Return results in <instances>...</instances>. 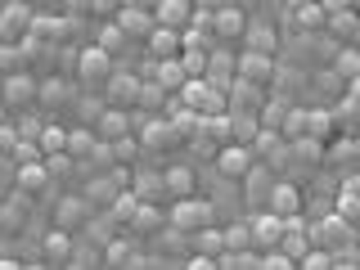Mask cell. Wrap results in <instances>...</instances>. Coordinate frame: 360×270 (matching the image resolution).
I'll return each instance as SVG.
<instances>
[{
	"mask_svg": "<svg viewBox=\"0 0 360 270\" xmlns=\"http://www.w3.org/2000/svg\"><path fill=\"white\" fill-rule=\"evenodd\" d=\"M172 225H176V234H194V230H202V225H217V212H212V202L189 194V198H176Z\"/></svg>",
	"mask_w": 360,
	"mask_h": 270,
	"instance_id": "6da1fadb",
	"label": "cell"
},
{
	"mask_svg": "<svg viewBox=\"0 0 360 270\" xmlns=\"http://www.w3.org/2000/svg\"><path fill=\"white\" fill-rule=\"evenodd\" d=\"M112 77V54L104 45H86L82 59H77V82H90V86H108Z\"/></svg>",
	"mask_w": 360,
	"mask_h": 270,
	"instance_id": "7a4b0ae2",
	"label": "cell"
},
{
	"mask_svg": "<svg viewBox=\"0 0 360 270\" xmlns=\"http://www.w3.org/2000/svg\"><path fill=\"white\" fill-rule=\"evenodd\" d=\"M252 162H257L252 144H239V140H234V144H221V149H217V172L230 176V180H243Z\"/></svg>",
	"mask_w": 360,
	"mask_h": 270,
	"instance_id": "3957f363",
	"label": "cell"
},
{
	"mask_svg": "<svg viewBox=\"0 0 360 270\" xmlns=\"http://www.w3.org/2000/svg\"><path fill=\"white\" fill-rule=\"evenodd\" d=\"M32 18H37L32 5H9V0H5V5H0V37H5V41H22L32 32Z\"/></svg>",
	"mask_w": 360,
	"mask_h": 270,
	"instance_id": "277c9868",
	"label": "cell"
},
{
	"mask_svg": "<svg viewBox=\"0 0 360 270\" xmlns=\"http://www.w3.org/2000/svg\"><path fill=\"white\" fill-rule=\"evenodd\" d=\"M266 207L279 212V217H302V189L292 180H275L270 194H266Z\"/></svg>",
	"mask_w": 360,
	"mask_h": 270,
	"instance_id": "5b68a950",
	"label": "cell"
},
{
	"mask_svg": "<svg viewBox=\"0 0 360 270\" xmlns=\"http://www.w3.org/2000/svg\"><path fill=\"white\" fill-rule=\"evenodd\" d=\"M239 77L252 86H266L275 82V54H257V50H243L239 54Z\"/></svg>",
	"mask_w": 360,
	"mask_h": 270,
	"instance_id": "8992f818",
	"label": "cell"
},
{
	"mask_svg": "<svg viewBox=\"0 0 360 270\" xmlns=\"http://www.w3.org/2000/svg\"><path fill=\"white\" fill-rule=\"evenodd\" d=\"M95 217V202H90L86 194H68V198H59V207H54V225H63V230H77L82 221H90Z\"/></svg>",
	"mask_w": 360,
	"mask_h": 270,
	"instance_id": "52a82bcc",
	"label": "cell"
},
{
	"mask_svg": "<svg viewBox=\"0 0 360 270\" xmlns=\"http://www.w3.org/2000/svg\"><path fill=\"white\" fill-rule=\"evenodd\" d=\"M41 262L45 266H68L72 262V230L54 225V230L45 234V243H41Z\"/></svg>",
	"mask_w": 360,
	"mask_h": 270,
	"instance_id": "ba28073f",
	"label": "cell"
},
{
	"mask_svg": "<svg viewBox=\"0 0 360 270\" xmlns=\"http://www.w3.org/2000/svg\"><path fill=\"white\" fill-rule=\"evenodd\" d=\"M284 221L288 217H279V212H257L252 217V239H257V248H279V239H284Z\"/></svg>",
	"mask_w": 360,
	"mask_h": 270,
	"instance_id": "9c48e42d",
	"label": "cell"
},
{
	"mask_svg": "<svg viewBox=\"0 0 360 270\" xmlns=\"http://www.w3.org/2000/svg\"><path fill=\"white\" fill-rule=\"evenodd\" d=\"M117 22H122V32H127V37H149V32L158 27L153 9H144V5H131V0L117 9Z\"/></svg>",
	"mask_w": 360,
	"mask_h": 270,
	"instance_id": "30bf717a",
	"label": "cell"
},
{
	"mask_svg": "<svg viewBox=\"0 0 360 270\" xmlns=\"http://www.w3.org/2000/svg\"><path fill=\"white\" fill-rule=\"evenodd\" d=\"M144 45H149L153 59H176V54L185 50V41H180V27H162V22H158L149 37H144Z\"/></svg>",
	"mask_w": 360,
	"mask_h": 270,
	"instance_id": "8fae6325",
	"label": "cell"
},
{
	"mask_svg": "<svg viewBox=\"0 0 360 270\" xmlns=\"http://www.w3.org/2000/svg\"><path fill=\"white\" fill-rule=\"evenodd\" d=\"M37 95H41V82H37V77H27V72H14V77H5V104H14V108H27Z\"/></svg>",
	"mask_w": 360,
	"mask_h": 270,
	"instance_id": "7c38bea8",
	"label": "cell"
},
{
	"mask_svg": "<svg viewBox=\"0 0 360 270\" xmlns=\"http://www.w3.org/2000/svg\"><path fill=\"white\" fill-rule=\"evenodd\" d=\"M230 112H257V117H262V86L234 77L230 82Z\"/></svg>",
	"mask_w": 360,
	"mask_h": 270,
	"instance_id": "4fadbf2b",
	"label": "cell"
},
{
	"mask_svg": "<svg viewBox=\"0 0 360 270\" xmlns=\"http://www.w3.org/2000/svg\"><path fill=\"white\" fill-rule=\"evenodd\" d=\"M234 77H239V59H234V54H225L221 45H212V50H207V82L230 86Z\"/></svg>",
	"mask_w": 360,
	"mask_h": 270,
	"instance_id": "5bb4252c",
	"label": "cell"
},
{
	"mask_svg": "<svg viewBox=\"0 0 360 270\" xmlns=\"http://www.w3.org/2000/svg\"><path fill=\"white\" fill-rule=\"evenodd\" d=\"M153 18L162 22V27H180V32H185L189 22H194V0H162V5L153 9Z\"/></svg>",
	"mask_w": 360,
	"mask_h": 270,
	"instance_id": "9a60e30c",
	"label": "cell"
},
{
	"mask_svg": "<svg viewBox=\"0 0 360 270\" xmlns=\"http://www.w3.org/2000/svg\"><path fill=\"white\" fill-rule=\"evenodd\" d=\"M140 77L131 72H112L108 77V104H140Z\"/></svg>",
	"mask_w": 360,
	"mask_h": 270,
	"instance_id": "2e32d148",
	"label": "cell"
},
{
	"mask_svg": "<svg viewBox=\"0 0 360 270\" xmlns=\"http://www.w3.org/2000/svg\"><path fill=\"white\" fill-rule=\"evenodd\" d=\"M95 131H99V140L112 144V140H122V135H131V122H127V112L112 104V108H104V112L95 117Z\"/></svg>",
	"mask_w": 360,
	"mask_h": 270,
	"instance_id": "e0dca14e",
	"label": "cell"
},
{
	"mask_svg": "<svg viewBox=\"0 0 360 270\" xmlns=\"http://www.w3.org/2000/svg\"><path fill=\"white\" fill-rule=\"evenodd\" d=\"M18 189H22V194H41V189H50V167H45V158H41V162H22L18 167Z\"/></svg>",
	"mask_w": 360,
	"mask_h": 270,
	"instance_id": "ac0fdd59",
	"label": "cell"
},
{
	"mask_svg": "<svg viewBox=\"0 0 360 270\" xmlns=\"http://www.w3.org/2000/svg\"><path fill=\"white\" fill-rule=\"evenodd\" d=\"M243 32H248V18L234 5H221L217 9V41H234V37H243Z\"/></svg>",
	"mask_w": 360,
	"mask_h": 270,
	"instance_id": "d6986e66",
	"label": "cell"
},
{
	"mask_svg": "<svg viewBox=\"0 0 360 270\" xmlns=\"http://www.w3.org/2000/svg\"><path fill=\"white\" fill-rule=\"evenodd\" d=\"M131 194L140 198V202H153V198H162V194H167V180L158 176V172H135V180H131Z\"/></svg>",
	"mask_w": 360,
	"mask_h": 270,
	"instance_id": "ffe728a7",
	"label": "cell"
},
{
	"mask_svg": "<svg viewBox=\"0 0 360 270\" xmlns=\"http://www.w3.org/2000/svg\"><path fill=\"white\" fill-rule=\"evenodd\" d=\"M32 37H37L41 45H59L68 37V22L63 18H50V14H37V18H32Z\"/></svg>",
	"mask_w": 360,
	"mask_h": 270,
	"instance_id": "44dd1931",
	"label": "cell"
},
{
	"mask_svg": "<svg viewBox=\"0 0 360 270\" xmlns=\"http://www.w3.org/2000/svg\"><path fill=\"white\" fill-rule=\"evenodd\" d=\"M248 50H257V54H275V45H279V32L270 27V22H248Z\"/></svg>",
	"mask_w": 360,
	"mask_h": 270,
	"instance_id": "7402d4cb",
	"label": "cell"
},
{
	"mask_svg": "<svg viewBox=\"0 0 360 270\" xmlns=\"http://www.w3.org/2000/svg\"><path fill=\"white\" fill-rule=\"evenodd\" d=\"M153 82L162 86V90H180V86L189 82V72H185V63H180V54H176V59H158V77H153Z\"/></svg>",
	"mask_w": 360,
	"mask_h": 270,
	"instance_id": "603a6c76",
	"label": "cell"
},
{
	"mask_svg": "<svg viewBox=\"0 0 360 270\" xmlns=\"http://www.w3.org/2000/svg\"><path fill=\"white\" fill-rule=\"evenodd\" d=\"M257 131H262V117H257V112H230V140L252 144Z\"/></svg>",
	"mask_w": 360,
	"mask_h": 270,
	"instance_id": "cb8c5ba5",
	"label": "cell"
},
{
	"mask_svg": "<svg viewBox=\"0 0 360 270\" xmlns=\"http://www.w3.org/2000/svg\"><path fill=\"white\" fill-rule=\"evenodd\" d=\"M95 149H99V131H68V153H72V162L95 158Z\"/></svg>",
	"mask_w": 360,
	"mask_h": 270,
	"instance_id": "d4e9b609",
	"label": "cell"
},
{
	"mask_svg": "<svg viewBox=\"0 0 360 270\" xmlns=\"http://www.w3.org/2000/svg\"><path fill=\"white\" fill-rule=\"evenodd\" d=\"M162 180H167V194H176V198L194 194V167H167Z\"/></svg>",
	"mask_w": 360,
	"mask_h": 270,
	"instance_id": "484cf974",
	"label": "cell"
},
{
	"mask_svg": "<svg viewBox=\"0 0 360 270\" xmlns=\"http://www.w3.org/2000/svg\"><path fill=\"white\" fill-rule=\"evenodd\" d=\"M194 252L221 257L225 252V230H217V225H202V230H194Z\"/></svg>",
	"mask_w": 360,
	"mask_h": 270,
	"instance_id": "4316f807",
	"label": "cell"
},
{
	"mask_svg": "<svg viewBox=\"0 0 360 270\" xmlns=\"http://www.w3.org/2000/svg\"><path fill=\"white\" fill-rule=\"evenodd\" d=\"M22 59H27L22 41H0V77H14V72H22Z\"/></svg>",
	"mask_w": 360,
	"mask_h": 270,
	"instance_id": "83f0119b",
	"label": "cell"
},
{
	"mask_svg": "<svg viewBox=\"0 0 360 270\" xmlns=\"http://www.w3.org/2000/svg\"><path fill=\"white\" fill-rule=\"evenodd\" d=\"M117 180H122V176H99V180H90L86 198L95 202V207H99V202H108V207H112V202H117Z\"/></svg>",
	"mask_w": 360,
	"mask_h": 270,
	"instance_id": "f1b7e54d",
	"label": "cell"
},
{
	"mask_svg": "<svg viewBox=\"0 0 360 270\" xmlns=\"http://www.w3.org/2000/svg\"><path fill=\"white\" fill-rule=\"evenodd\" d=\"M292 14H297V22H302L307 32H320V27H329V14H324V5H320V0H311V5L292 9Z\"/></svg>",
	"mask_w": 360,
	"mask_h": 270,
	"instance_id": "f546056e",
	"label": "cell"
},
{
	"mask_svg": "<svg viewBox=\"0 0 360 270\" xmlns=\"http://www.w3.org/2000/svg\"><path fill=\"white\" fill-rule=\"evenodd\" d=\"M333 212H338V217H342L347 225H356V221H360V194L342 185V189H338V207H333Z\"/></svg>",
	"mask_w": 360,
	"mask_h": 270,
	"instance_id": "4dcf8cb0",
	"label": "cell"
},
{
	"mask_svg": "<svg viewBox=\"0 0 360 270\" xmlns=\"http://www.w3.org/2000/svg\"><path fill=\"white\" fill-rule=\"evenodd\" d=\"M41 99H45V104H68V99H72V82H63V77L41 82Z\"/></svg>",
	"mask_w": 360,
	"mask_h": 270,
	"instance_id": "1f68e13d",
	"label": "cell"
},
{
	"mask_svg": "<svg viewBox=\"0 0 360 270\" xmlns=\"http://www.w3.org/2000/svg\"><path fill=\"white\" fill-rule=\"evenodd\" d=\"M279 131H284V140L292 144V140H302L307 135V108H288L284 112V122H279Z\"/></svg>",
	"mask_w": 360,
	"mask_h": 270,
	"instance_id": "d6a6232c",
	"label": "cell"
},
{
	"mask_svg": "<svg viewBox=\"0 0 360 270\" xmlns=\"http://www.w3.org/2000/svg\"><path fill=\"white\" fill-rule=\"evenodd\" d=\"M127 41H131V37H127V32H122V22L112 18V22H104V27H99V41H95V45H104L108 54H117L122 45H127Z\"/></svg>",
	"mask_w": 360,
	"mask_h": 270,
	"instance_id": "836d02e7",
	"label": "cell"
},
{
	"mask_svg": "<svg viewBox=\"0 0 360 270\" xmlns=\"http://www.w3.org/2000/svg\"><path fill=\"white\" fill-rule=\"evenodd\" d=\"M333 77H342V82L360 77V50H338V59H333Z\"/></svg>",
	"mask_w": 360,
	"mask_h": 270,
	"instance_id": "e575fe53",
	"label": "cell"
},
{
	"mask_svg": "<svg viewBox=\"0 0 360 270\" xmlns=\"http://www.w3.org/2000/svg\"><path fill=\"white\" fill-rule=\"evenodd\" d=\"M329 131H333V112H329V108H311V112H307V135L324 140Z\"/></svg>",
	"mask_w": 360,
	"mask_h": 270,
	"instance_id": "d590c367",
	"label": "cell"
},
{
	"mask_svg": "<svg viewBox=\"0 0 360 270\" xmlns=\"http://www.w3.org/2000/svg\"><path fill=\"white\" fill-rule=\"evenodd\" d=\"M9 153H14V162H18V167H22V162H41V158H45L41 140H22V135L14 140V149H9Z\"/></svg>",
	"mask_w": 360,
	"mask_h": 270,
	"instance_id": "8d00e7d4",
	"label": "cell"
},
{
	"mask_svg": "<svg viewBox=\"0 0 360 270\" xmlns=\"http://www.w3.org/2000/svg\"><path fill=\"white\" fill-rule=\"evenodd\" d=\"M131 225L149 234V230H158V225H162V212H158L153 202H140V207H135V217H131Z\"/></svg>",
	"mask_w": 360,
	"mask_h": 270,
	"instance_id": "74e56055",
	"label": "cell"
},
{
	"mask_svg": "<svg viewBox=\"0 0 360 270\" xmlns=\"http://www.w3.org/2000/svg\"><path fill=\"white\" fill-rule=\"evenodd\" d=\"M225 248H257V239H252V221L230 225V230H225Z\"/></svg>",
	"mask_w": 360,
	"mask_h": 270,
	"instance_id": "f35d334b",
	"label": "cell"
},
{
	"mask_svg": "<svg viewBox=\"0 0 360 270\" xmlns=\"http://www.w3.org/2000/svg\"><path fill=\"white\" fill-rule=\"evenodd\" d=\"M41 149H45V158H50V153H68V131L45 127V131H41Z\"/></svg>",
	"mask_w": 360,
	"mask_h": 270,
	"instance_id": "ab89813d",
	"label": "cell"
},
{
	"mask_svg": "<svg viewBox=\"0 0 360 270\" xmlns=\"http://www.w3.org/2000/svg\"><path fill=\"white\" fill-rule=\"evenodd\" d=\"M131 257H135V248L131 243H104V266H131Z\"/></svg>",
	"mask_w": 360,
	"mask_h": 270,
	"instance_id": "60d3db41",
	"label": "cell"
},
{
	"mask_svg": "<svg viewBox=\"0 0 360 270\" xmlns=\"http://www.w3.org/2000/svg\"><path fill=\"white\" fill-rule=\"evenodd\" d=\"M288 149H292V158H302V162H320V140H315V135H302Z\"/></svg>",
	"mask_w": 360,
	"mask_h": 270,
	"instance_id": "b9f144b4",
	"label": "cell"
},
{
	"mask_svg": "<svg viewBox=\"0 0 360 270\" xmlns=\"http://www.w3.org/2000/svg\"><path fill=\"white\" fill-rule=\"evenodd\" d=\"M257 266H262V270H292L297 262H292V257L284 252V248H266V252H262V262H257Z\"/></svg>",
	"mask_w": 360,
	"mask_h": 270,
	"instance_id": "7bdbcfd3",
	"label": "cell"
},
{
	"mask_svg": "<svg viewBox=\"0 0 360 270\" xmlns=\"http://www.w3.org/2000/svg\"><path fill=\"white\" fill-rule=\"evenodd\" d=\"M297 266L302 270H329L333 266V252H329V248H307V257H302Z\"/></svg>",
	"mask_w": 360,
	"mask_h": 270,
	"instance_id": "ee69618b",
	"label": "cell"
},
{
	"mask_svg": "<svg viewBox=\"0 0 360 270\" xmlns=\"http://www.w3.org/2000/svg\"><path fill=\"white\" fill-rule=\"evenodd\" d=\"M135 207H140V198H135V194H122V198L108 207V217H112V221H131V217H135Z\"/></svg>",
	"mask_w": 360,
	"mask_h": 270,
	"instance_id": "f6af8a7d",
	"label": "cell"
},
{
	"mask_svg": "<svg viewBox=\"0 0 360 270\" xmlns=\"http://www.w3.org/2000/svg\"><path fill=\"white\" fill-rule=\"evenodd\" d=\"M162 95H167V90L158 86V82H144V86H140V108H144V112L158 108V104H162Z\"/></svg>",
	"mask_w": 360,
	"mask_h": 270,
	"instance_id": "bcb514c9",
	"label": "cell"
},
{
	"mask_svg": "<svg viewBox=\"0 0 360 270\" xmlns=\"http://www.w3.org/2000/svg\"><path fill=\"white\" fill-rule=\"evenodd\" d=\"M112 162H135V135H122V140H112Z\"/></svg>",
	"mask_w": 360,
	"mask_h": 270,
	"instance_id": "7dc6e473",
	"label": "cell"
},
{
	"mask_svg": "<svg viewBox=\"0 0 360 270\" xmlns=\"http://www.w3.org/2000/svg\"><path fill=\"white\" fill-rule=\"evenodd\" d=\"M14 131L22 135V140H41V131H45V117H32V112H27V117H22Z\"/></svg>",
	"mask_w": 360,
	"mask_h": 270,
	"instance_id": "c3c4849f",
	"label": "cell"
},
{
	"mask_svg": "<svg viewBox=\"0 0 360 270\" xmlns=\"http://www.w3.org/2000/svg\"><path fill=\"white\" fill-rule=\"evenodd\" d=\"M122 5H127V0H90V14L95 18H117Z\"/></svg>",
	"mask_w": 360,
	"mask_h": 270,
	"instance_id": "681fc988",
	"label": "cell"
},
{
	"mask_svg": "<svg viewBox=\"0 0 360 270\" xmlns=\"http://www.w3.org/2000/svg\"><path fill=\"white\" fill-rule=\"evenodd\" d=\"M185 266H189V270H217L221 262H217V257H207V252H189Z\"/></svg>",
	"mask_w": 360,
	"mask_h": 270,
	"instance_id": "f907efd6",
	"label": "cell"
},
{
	"mask_svg": "<svg viewBox=\"0 0 360 270\" xmlns=\"http://www.w3.org/2000/svg\"><path fill=\"white\" fill-rule=\"evenodd\" d=\"M14 140H18V131H14V127H5V122H0V153H5V149H14Z\"/></svg>",
	"mask_w": 360,
	"mask_h": 270,
	"instance_id": "816d5d0a",
	"label": "cell"
},
{
	"mask_svg": "<svg viewBox=\"0 0 360 270\" xmlns=\"http://www.w3.org/2000/svg\"><path fill=\"white\" fill-rule=\"evenodd\" d=\"M68 14H90V0H63Z\"/></svg>",
	"mask_w": 360,
	"mask_h": 270,
	"instance_id": "f5cc1de1",
	"label": "cell"
},
{
	"mask_svg": "<svg viewBox=\"0 0 360 270\" xmlns=\"http://www.w3.org/2000/svg\"><path fill=\"white\" fill-rule=\"evenodd\" d=\"M342 185H347V189H356V194H360V176H347Z\"/></svg>",
	"mask_w": 360,
	"mask_h": 270,
	"instance_id": "db71d44e",
	"label": "cell"
},
{
	"mask_svg": "<svg viewBox=\"0 0 360 270\" xmlns=\"http://www.w3.org/2000/svg\"><path fill=\"white\" fill-rule=\"evenodd\" d=\"M284 5H288V9H302V5H311V0H284Z\"/></svg>",
	"mask_w": 360,
	"mask_h": 270,
	"instance_id": "11a10c76",
	"label": "cell"
},
{
	"mask_svg": "<svg viewBox=\"0 0 360 270\" xmlns=\"http://www.w3.org/2000/svg\"><path fill=\"white\" fill-rule=\"evenodd\" d=\"M0 99H5V77H0Z\"/></svg>",
	"mask_w": 360,
	"mask_h": 270,
	"instance_id": "9f6ffc18",
	"label": "cell"
},
{
	"mask_svg": "<svg viewBox=\"0 0 360 270\" xmlns=\"http://www.w3.org/2000/svg\"><path fill=\"white\" fill-rule=\"evenodd\" d=\"M352 230H356V239H360V221H356V225H352Z\"/></svg>",
	"mask_w": 360,
	"mask_h": 270,
	"instance_id": "6f0895ef",
	"label": "cell"
},
{
	"mask_svg": "<svg viewBox=\"0 0 360 270\" xmlns=\"http://www.w3.org/2000/svg\"><path fill=\"white\" fill-rule=\"evenodd\" d=\"M356 158H360V135H356Z\"/></svg>",
	"mask_w": 360,
	"mask_h": 270,
	"instance_id": "680465c9",
	"label": "cell"
},
{
	"mask_svg": "<svg viewBox=\"0 0 360 270\" xmlns=\"http://www.w3.org/2000/svg\"><path fill=\"white\" fill-rule=\"evenodd\" d=\"M9 5H27V0H9Z\"/></svg>",
	"mask_w": 360,
	"mask_h": 270,
	"instance_id": "91938a15",
	"label": "cell"
},
{
	"mask_svg": "<svg viewBox=\"0 0 360 270\" xmlns=\"http://www.w3.org/2000/svg\"><path fill=\"white\" fill-rule=\"evenodd\" d=\"M0 122H5V112H0Z\"/></svg>",
	"mask_w": 360,
	"mask_h": 270,
	"instance_id": "94428289",
	"label": "cell"
},
{
	"mask_svg": "<svg viewBox=\"0 0 360 270\" xmlns=\"http://www.w3.org/2000/svg\"><path fill=\"white\" fill-rule=\"evenodd\" d=\"M0 5H5V0H0Z\"/></svg>",
	"mask_w": 360,
	"mask_h": 270,
	"instance_id": "6125c7cd",
	"label": "cell"
}]
</instances>
